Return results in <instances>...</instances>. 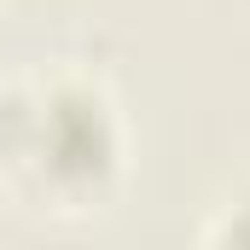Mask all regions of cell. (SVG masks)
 Returning a JSON list of instances; mask_svg holds the SVG:
<instances>
[{
	"instance_id": "1",
	"label": "cell",
	"mask_w": 250,
	"mask_h": 250,
	"mask_svg": "<svg viewBox=\"0 0 250 250\" xmlns=\"http://www.w3.org/2000/svg\"><path fill=\"white\" fill-rule=\"evenodd\" d=\"M123 175V123L87 76H23L0 87V192L35 215H87Z\"/></svg>"
}]
</instances>
